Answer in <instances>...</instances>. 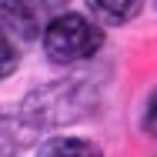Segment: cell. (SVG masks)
<instances>
[{
	"label": "cell",
	"mask_w": 157,
	"mask_h": 157,
	"mask_svg": "<svg viewBox=\"0 0 157 157\" xmlns=\"http://www.w3.org/2000/svg\"><path fill=\"white\" fill-rule=\"evenodd\" d=\"M144 130H147L151 137H157V90L151 94V100H147V110H144Z\"/></svg>",
	"instance_id": "cell-6"
},
{
	"label": "cell",
	"mask_w": 157,
	"mask_h": 157,
	"mask_svg": "<svg viewBox=\"0 0 157 157\" xmlns=\"http://www.w3.org/2000/svg\"><path fill=\"white\" fill-rule=\"evenodd\" d=\"M100 47H104V30L97 20L84 17V13H60L44 30V50L54 63L87 60Z\"/></svg>",
	"instance_id": "cell-1"
},
{
	"label": "cell",
	"mask_w": 157,
	"mask_h": 157,
	"mask_svg": "<svg viewBox=\"0 0 157 157\" xmlns=\"http://www.w3.org/2000/svg\"><path fill=\"white\" fill-rule=\"evenodd\" d=\"M140 3L144 0H87V10L97 17V24L117 27V24H127L140 13Z\"/></svg>",
	"instance_id": "cell-3"
},
{
	"label": "cell",
	"mask_w": 157,
	"mask_h": 157,
	"mask_svg": "<svg viewBox=\"0 0 157 157\" xmlns=\"http://www.w3.org/2000/svg\"><path fill=\"white\" fill-rule=\"evenodd\" d=\"M37 157H104V151L84 137H54L37 151Z\"/></svg>",
	"instance_id": "cell-4"
},
{
	"label": "cell",
	"mask_w": 157,
	"mask_h": 157,
	"mask_svg": "<svg viewBox=\"0 0 157 157\" xmlns=\"http://www.w3.org/2000/svg\"><path fill=\"white\" fill-rule=\"evenodd\" d=\"M17 47H13V40H7V37H0V77H10L13 70H17Z\"/></svg>",
	"instance_id": "cell-5"
},
{
	"label": "cell",
	"mask_w": 157,
	"mask_h": 157,
	"mask_svg": "<svg viewBox=\"0 0 157 157\" xmlns=\"http://www.w3.org/2000/svg\"><path fill=\"white\" fill-rule=\"evenodd\" d=\"M37 33V17L27 10V0L0 3V37L7 40H30Z\"/></svg>",
	"instance_id": "cell-2"
}]
</instances>
